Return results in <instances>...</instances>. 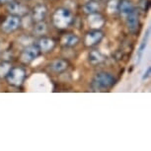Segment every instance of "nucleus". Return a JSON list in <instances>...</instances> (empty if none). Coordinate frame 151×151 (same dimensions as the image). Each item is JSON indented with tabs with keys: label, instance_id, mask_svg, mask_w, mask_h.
<instances>
[{
	"label": "nucleus",
	"instance_id": "nucleus-18",
	"mask_svg": "<svg viewBox=\"0 0 151 151\" xmlns=\"http://www.w3.org/2000/svg\"><path fill=\"white\" fill-rule=\"evenodd\" d=\"M99 10V4L97 2H89L84 6V11L85 13L88 14H93L96 13Z\"/></svg>",
	"mask_w": 151,
	"mask_h": 151
},
{
	"label": "nucleus",
	"instance_id": "nucleus-2",
	"mask_svg": "<svg viewBox=\"0 0 151 151\" xmlns=\"http://www.w3.org/2000/svg\"><path fill=\"white\" fill-rule=\"evenodd\" d=\"M29 88L32 91L37 92H45L52 91V85L48 78L44 74H37L34 75L29 81Z\"/></svg>",
	"mask_w": 151,
	"mask_h": 151
},
{
	"label": "nucleus",
	"instance_id": "nucleus-10",
	"mask_svg": "<svg viewBox=\"0 0 151 151\" xmlns=\"http://www.w3.org/2000/svg\"><path fill=\"white\" fill-rule=\"evenodd\" d=\"M149 35H150V29L148 28L147 31H146V33L144 34L143 39H142V41H141V42H140V45H139L138 50H137V58H138V62H139V60L141 59L142 55H143L144 50H146V47H147V44H148V39H149Z\"/></svg>",
	"mask_w": 151,
	"mask_h": 151
},
{
	"label": "nucleus",
	"instance_id": "nucleus-5",
	"mask_svg": "<svg viewBox=\"0 0 151 151\" xmlns=\"http://www.w3.org/2000/svg\"><path fill=\"white\" fill-rule=\"evenodd\" d=\"M20 25V20L16 16H9L7 17L4 23L2 24V30L4 33H12L15 30L18 29Z\"/></svg>",
	"mask_w": 151,
	"mask_h": 151
},
{
	"label": "nucleus",
	"instance_id": "nucleus-7",
	"mask_svg": "<svg viewBox=\"0 0 151 151\" xmlns=\"http://www.w3.org/2000/svg\"><path fill=\"white\" fill-rule=\"evenodd\" d=\"M125 20H127V28H129L130 32L133 33L138 29V17L134 11L132 13L129 14L127 16H125Z\"/></svg>",
	"mask_w": 151,
	"mask_h": 151
},
{
	"label": "nucleus",
	"instance_id": "nucleus-20",
	"mask_svg": "<svg viewBox=\"0 0 151 151\" xmlns=\"http://www.w3.org/2000/svg\"><path fill=\"white\" fill-rule=\"evenodd\" d=\"M45 31H47V26L42 22H39L35 27V33L37 35H42L44 33H45Z\"/></svg>",
	"mask_w": 151,
	"mask_h": 151
},
{
	"label": "nucleus",
	"instance_id": "nucleus-22",
	"mask_svg": "<svg viewBox=\"0 0 151 151\" xmlns=\"http://www.w3.org/2000/svg\"><path fill=\"white\" fill-rule=\"evenodd\" d=\"M150 71H151L150 67H148V68H147L146 73H144V75L142 76V80H146V79H147L148 77H149V76H150Z\"/></svg>",
	"mask_w": 151,
	"mask_h": 151
},
{
	"label": "nucleus",
	"instance_id": "nucleus-3",
	"mask_svg": "<svg viewBox=\"0 0 151 151\" xmlns=\"http://www.w3.org/2000/svg\"><path fill=\"white\" fill-rule=\"evenodd\" d=\"M72 21V15L66 9H58L53 15V23L59 29L66 28Z\"/></svg>",
	"mask_w": 151,
	"mask_h": 151
},
{
	"label": "nucleus",
	"instance_id": "nucleus-1",
	"mask_svg": "<svg viewBox=\"0 0 151 151\" xmlns=\"http://www.w3.org/2000/svg\"><path fill=\"white\" fill-rule=\"evenodd\" d=\"M116 79L110 73L101 72L94 77L92 81V88L95 91H104L109 89L115 84Z\"/></svg>",
	"mask_w": 151,
	"mask_h": 151
},
{
	"label": "nucleus",
	"instance_id": "nucleus-19",
	"mask_svg": "<svg viewBox=\"0 0 151 151\" xmlns=\"http://www.w3.org/2000/svg\"><path fill=\"white\" fill-rule=\"evenodd\" d=\"M11 65L7 62H3V63L0 64V77H3L6 74H8V72L10 71Z\"/></svg>",
	"mask_w": 151,
	"mask_h": 151
},
{
	"label": "nucleus",
	"instance_id": "nucleus-15",
	"mask_svg": "<svg viewBox=\"0 0 151 151\" xmlns=\"http://www.w3.org/2000/svg\"><path fill=\"white\" fill-rule=\"evenodd\" d=\"M50 68L55 72H61V71H64L67 68V62L62 60V59H58V60L52 62V65H50Z\"/></svg>",
	"mask_w": 151,
	"mask_h": 151
},
{
	"label": "nucleus",
	"instance_id": "nucleus-8",
	"mask_svg": "<svg viewBox=\"0 0 151 151\" xmlns=\"http://www.w3.org/2000/svg\"><path fill=\"white\" fill-rule=\"evenodd\" d=\"M103 38V34L98 31H94V32H90L89 34H87L86 38H85V42L86 45L91 47V45H96L97 42H100Z\"/></svg>",
	"mask_w": 151,
	"mask_h": 151
},
{
	"label": "nucleus",
	"instance_id": "nucleus-9",
	"mask_svg": "<svg viewBox=\"0 0 151 151\" xmlns=\"http://www.w3.org/2000/svg\"><path fill=\"white\" fill-rule=\"evenodd\" d=\"M88 21H89V25L91 26V28H93V29H99V28H101L102 25L104 24L103 18H102L99 14H96V13L90 14Z\"/></svg>",
	"mask_w": 151,
	"mask_h": 151
},
{
	"label": "nucleus",
	"instance_id": "nucleus-12",
	"mask_svg": "<svg viewBox=\"0 0 151 151\" xmlns=\"http://www.w3.org/2000/svg\"><path fill=\"white\" fill-rule=\"evenodd\" d=\"M119 11H121V13L124 17L127 16L129 14L132 13L133 11H134V10H133L132 4L130 3L129 0H124V1H122V3L119 4Z\"/></svg>",
	"mask_w": 151,
	"mask_h": 151
},
{
	"label": "nucleus",
	"instance_id": "nucleus-11",
	"mask_svg": "<svg viewBox=\"0 0 151 151\" xmlns=\"http://www.w3.org/2000/svg\"><path fill=\"white\" fill-rule=\"evenodd\" d=\"M7 8L10 13L16 14V15H23V14H25L27 11V9L23 6V5L16 3V2H12V1L9 2V5H8Z\"/></svg>",
	"mask_w": 151,
	"mask_h": 151
},
{
	"label": "nucleus",
	"instance_id": "nucleus-6",
	"mask_svg": "<svg viewBox=\"0 0 151 151\" xmlns=\"http://www.w3.org/2000/svg\"><path fill=\"white\" fill-rule=\"evenodd\" d=\"M39 55V48L37 47H29L24 50L21 55V60L24 63H30L37 58Z\"/></svg>",
	"mask_w": 151,
	"mask_h": 151
},
{
	"label": "nucleus",
	"instance_id": "nucleus-4",
	"mask_svg": "<svg viewBox=\"0 0 151 151\" xmlns=\"http://www.w3.org/2000/svg\"><path fill=\"white\" fill-rule=\"evenodd\" d=\"M25 77V71L22 69V68H14L11 71L8 72V82L11 85H14V86H19V85L22 84L23 80H24Z\"/></svg>",
	"mask_w": 151,
	"mask_h": 151
},
{
	"label": "nucleus",
	"instance_id": "nucleus-21",
	"mask_svg": "<svg viewBox=\"0 0 151 151\" xmlns=\"http://www.w3.org/2000/svg\"><path fill=\"white\" fill-rule=\"evenodd\" d=\"M118 7H119L118 0H111L109 4H108V11H109V13L116 12Z\"/></svg>",
	"mask_w": 151,
	"mask_h": 151
},
{
	"label": "nucleus",
	"instance_id": "nucleus-23",
	"mask_svg": "<svg viewBox=\"0 0 151 151\" xmlns=\"http://www.w3.org/2000/svg\"><path fill=\"white\" fill-rule=\"evenodd\" d=\"M12 0H0V3H7V2H11Z\"/></svg>",
	"mask_w": 151,
	"mask_h": 151
},
{
	"label": "nucleus",
	"instance_id": "nucleus-13",
	"mask_svg": "<svg viewBox=\"0 0 151 151\" xmlns=\"http://www.w3.org/2000/svg\"><path fill=\"white\" fill-rule=\"evenodd\" d=\"M53 47H55V42L50 39L45 38L40 41V47H41V50L45 52H50V50H52Z\"/></svg>",
	"mask_w": 151,
	"mask_h": 151
},
{
	"label": "nucleus",
	"instance_id": "nucleus-14",
	"mask_svg": "<svg viewBox=\"0 0 151 151\" xmlns=\"http://www.w3.org/2000/svg\"><path fill=\"white\" fill-rule=\"evenodd\" d=\"M79 39L77 36L72 35V34H69V35H66L62 38V45H66V47H73L78 42Z\"/></svg>",
	"mask_w": 151,
	"mask_h": 151
},
{
	"label": "nucleus",
	"instance_id": "nucleus-17",
	"mask_svg": "<svg viewBox=\"0 0 151 151\" xmlns=\"http://www.w3.org/2000/svg\"><path fill=\"white\" fill-rule=\"evenodd\" d=\"M103 60H104V58H103V55H102L100 52H92L90 53L89 61L91 62V63L97 64V63H100V62H102Z\"/></svg>",
	"mask_w": 151,
	"mask_h": 151
},
{
	"label": "nucleus",
	"instance_id": "nucleus-16",
	"mask_svg": "<svg viewBox=\"0 0 151 151\" xmlns=\"http://www.w3.org/2000/svg\"><path fill=\"white\" fill-rule=\"evenodd\" d=\"M45 13H47V9H45V6L42 5H39L35 8L34 10V19L36 21H42V19L45 18Z\"/></svg>",
	"mask_w": 151,
	"mask_h": 151
}]
</instances>
